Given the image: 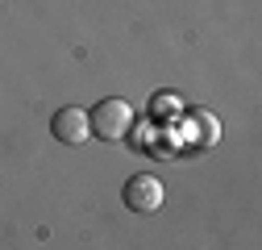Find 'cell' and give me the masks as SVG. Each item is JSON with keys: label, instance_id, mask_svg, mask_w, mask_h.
Here are the masks:
<instances>
[{"label": "cell", "instance_id": "6da1fadb", "mask_svg": "<svg viewBox=\"0 0 262 250\" xmlns=\"http://www.w3.org/2000/svg\"><path fill=\"white\" fill-rule=\"evenodd\" d=\"M88 125H92L96 138L121 142V138L129 134V125H134V109H129L125 100H117V96H108V100H100V105L88 113Z\"/></svg>", "mask_w": 262, "mask_h": 250}, {"label": "cell", "instance_id": "7a4b0ae2", "mask_svg": "<svg viewBox=\"0 0 262 250\" xmlns=\"http://www.w3.org/2000/svg\"><path fill=\"white\" fill-rule=\"evenodd\" d=\"M162 200H167V192H162V179L154 175H134L125 183V204L134 213H158Z\"/></svg>", "mask_w": 262, "mask_h": 250}, {"label": "cell", "instance_id": "3957f363", "mask_svg": "<svg viewBox=\"0 0 262 250\" xmlns=\"http://www.w3.org/2000/svg\"><path fill=\"white\" fill-rule=\"evenodd\" d=\"M50 134H54L62 146H79V142H88V138H92L88 113H83V109H75V105L58 109V113H54V121H50Z\"/></svg>", "mask_w": 262, "mask_h": 250}, {"label": "cell", "instance_id": "277c9868", "mask_svg": "<svg viewBox=\"0 0 262 250\" xmlns=\"http://www.w3.org/2000/svg\"><path fill=\"white\" fill-rule=\"evenodd\" d=\"M195 125H204V138L216 142V117L212 113H195Z\"/></svg>", "mask_w": 262, "mask_h": 250}]
</instances>
